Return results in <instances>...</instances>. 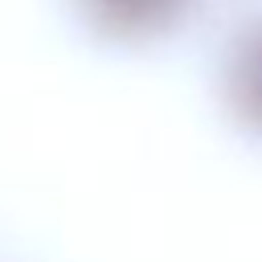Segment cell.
Returning <instances> with one entry per match:
<instances>
[{"label": "cell", "instance_id": "2", "mask_svg": "<svg viewBox=\"0 0 262 262\" xmlns=\"http://www.w3.org/2000/svg\"><path fill=\"white\" fill-rule=\"evenodd\" d=\"M221 82H225V106L233 123L262 139V20L233 41Z\"/></svg>", "mask_w": 262, "mask_h": 262}, {"label": "cell", "instance_id": "1", "mask_svg": "<svg viewBox=\"0 0 262 262\" xmlns=\"http://www.w3.org/2000/svg\"><path fill=\"white\" fill-rule=\"evenodd\" d=\"M78 8L98 37L139 45L176 29L192 0H78Z\"/></svg>", "mask_w": 262, "mask_h": 262}]
</instances>
